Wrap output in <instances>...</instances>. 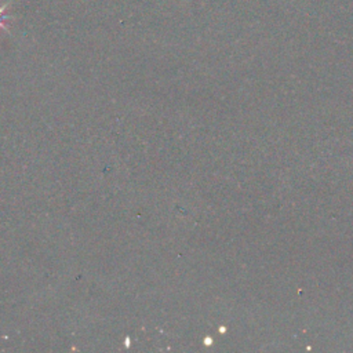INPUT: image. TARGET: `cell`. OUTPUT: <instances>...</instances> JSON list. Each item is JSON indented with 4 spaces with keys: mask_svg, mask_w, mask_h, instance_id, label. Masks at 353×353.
<instances>
[{
    "mask_svg": "<svg viewBox=\"0 0 353 353\" xmlns=\"http://www.w3.org/2000/svg\"><path fill=\"white\" fill-rule=\"evenodd\" d=\"M11 3H12V0H8V1L4 3V4H0V30H6L7 33H10V29H8V26H7V22H10V21L14 19V17L6 14V10L8 8V6H10Z\"/></svg>",
    "mask_w": 353,
    "mask_h": 353,
    "instance_id": "6da1fadb",
    "label": "cell"
}]
</instances>
